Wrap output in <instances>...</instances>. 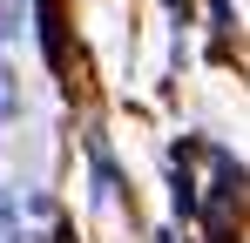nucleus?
<instances>
[{"label":"nucleus","mask_w":250,"mask_h":243,"mask_svg":"<svg viewBox=\"0 0 250 243\" xmlns=\"http://www.w3.org/2000/svg\"><path fill=\"white\" fill-rule=\"evenodd\" d=\"M0 243H21V216H14L7 196H0Z\"/></svg>","instance_id":"1"},{"label":"nucleus","mask_w":250,"mask_h":243,"mask_svg":"<svg viewBox=\"0 0 250 243\" xmlns=\"http://www.w3.org/2000/svg\"><path fill=\"white\" fill-rule=\"evenodd\" d=\"M14 101H21V88H14V75H7V68H0V122L14 115Z\"/></svg>","instance_id":"2"},{"label":"nucleus","mask_w":250,"mask_h":243,"mask_svg":"<svg viewBox=\"0 0 250 243\" xmlns=\"http://www.w3.org/2000/svg\"><path fill=\"white\" fill-rule=\"evenodd\" d=\"M14 34V0H0V40Z\"/></svg>","instance_id":"3"}]
</instances>
